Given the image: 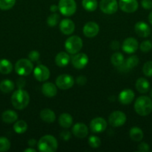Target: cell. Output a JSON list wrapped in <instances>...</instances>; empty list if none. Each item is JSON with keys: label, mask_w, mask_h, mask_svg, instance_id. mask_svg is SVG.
Listing matches in <instances>:
<instances>
[{"label": "cell", "mask_w": 152, "mask_h": 152, "mask_svg": "<svg viewBox=\"0 0 152 152\" xmlns=\"http://www.w3.org/2000/svg\"><path fill=\"white\" fill-rule=\"evenodd\" d=\"M141 4L143 8L145 10H151L152 9V0H142Z\"/></svg>", "instance_id": "60d3db41"}, {"label": "cell", "mask_w": 152, "mask_h": 152, "mask_svg": "<svg viewBox=\"0 0 152 152\" xmlns=\"http://www.w3.org/2000/svg\"><path fill=\"white\" fill-rule=\"evenodd\" d=\"M122 50L127 53H133L137 50L139 43L134 37H128L122 43Z\"/></svg>", "instance_id": "4fadbf2b"}, {"label": "cell", "mask_w": 152, "mask_h": 152, "mask_svg": "<svg viewBox=\"0 0 152 152\" xmlns=\"http://www.w3.org/2000/svg\"><path fill=\"white\" fill-rule=\"evenodd\" d=\"M13 70V65L9 60L5 59H0V73L2 74H8Z\"/></svg>", "instance_id": "83f0119b"}, {"label": "cell", "mask_w": 152, "mask_h": 152, "mask_svg": "<svg viewBox=\"0 0 152 152\" xmlns=\"http://www.w3.org/2000/svg\"><path fill=\"white\" fill-rule=\"evenodd\" d=\"M25 86V80L23 78L18 79L16 81V86L18 88H23Z\"/></svg>", "instance_id": "b9f144b4"}, {"label": "cell", "mask_w": 152, "mask_h": 152, "mask_svg": "<svg viewBox=\"0 0 152 152\" xmlns=\"http://www.w3.org/2000/svg\"><path fill=\"white\" fill-rule=\"evenodd\" d=\"M142 72L146 77H152V61H148L144 64L142 68Z\"/></svg>", "instance_id": "d590c367"}, {"label": "cell", "mask_w": 152, "mask_h": 152, "mask_svg": "<svg viewBox=\"0 0 152 152\" xmlns=\"http://www.w3.org/2000/svg\"><path fill=\"white\" fill-rule=\"evenodd\" d=\"M139 59L137 56H131L127 59L125 62V67L127 69H132L139 64Z\"/></svg>", "instance_id": "1f68e13d"}, {"label": "cell", "mask_w": 152, "mask_h": 152, "mask_svg": "<svg viewBox=\"0 0 152 152\" xmlns=\"http://www.w3.org/2000/svg\"><path fill=\"white\" fill-rule=\"evenodd\" d=\"M25 152H36V150L34 148H26V149L24 151Z\"/></svg>", "instance_id": "681fc988"}, {"label": "cell", "mask_w": 152, "mask_h": 152, "mask_svg": "<svg viewBox=\"0 0 152 152\" xmlns=\"http://www.w3.org/2000/svg\"><path fill=\"white\" fill-rule=\"evenodd\" d=\"M126 115L124 112L120 111H113L109 116V123L113 127H119L123 126L126 122Z\"/></svg>", "instance_id": "ba28073f"}, {"label": "cell", "mask_w": 152, "mask_h": 152, "mask_svg": "<svg viewBox=\"0 0 152 152\" xmlns=\"http://www.w3.org/2000/svg\"><path fill=\"white\" fill-rule=\"evenodd\" d=\"M72 134L78 138H84L88 135V128L81 123H76L72 128Z\"/></svg>", "instance_id": "d6986e66"}, {"label": "cell", "mask_w": 152, "mask_h": 152, "mask_svg": "<svg viewBox=\"0 0 152 152\" xmlns=\"http://www.w3.org/2000/svg\"><path fill=\"white\" fill-rule=\"evenodd\" d=\"M58 123L64 129H69L72 125L73 119L69 114L63 113L60 115Z\"/></svg>", "instance_id": "d4e9b609"}, {"label": "cell", "mask_w": 152, "mask_h": 152, "mask_svg": "<svg viewBox=\"0 0 152 152\" xmlns=\"http://www.w3.org/2000/svg\"><path fill=\"white\" fill-rule=\"evenodd\" d=\"M148 22H150L151 25H152V10L150 12V13H149L148 15Z\"/></svg>", "instance_id": "c3c4849f"}, {"label": "cell", "mask_w": 152, "mask_h": 152, "mask_svg": "<svg viewBox=\"0 0 152 152\" xmlns=\"http://www.w3.org/2000/svg\"><path fill=\"white\" fill-rule=\"evenodd\" d=\"M76 82H77V84L80 85V86H83V85L86 84V78L85 77H83V76H80V77H78L77 78Z\"/></svg>", "instance_id": "7bdbcfd3"}, {"label": "cell", "mask_w": 152, "mask_h": 152, "mask_svg": "<svg viewBox=\"0 0 152 152\" xmlns=\"http://www.w3.org/2000/svg\"><path fill=\"white\" fill-rule=\"evenodd\" d=\"M37 148L42 152H55L58 148V141L52 135H45L37 142Z\"/></svg>", "instance_id": "3957f363"}, {"label": "cell", "mask_w": 152, "mask_h": 152, "mask_svg": "<svg viewBox=\"0 0 152 152\" xmlns=\"http://www.w3.org/2000/svg\"><path fill=\"white\" fill-rule=\"evenodd\" d=\"M134 110L142 117L148 115L152 111V99L147 96H139L136 99Z\"/></svg>", "instance_id": "7a4b0ae2"}, {"label": "cell", "mask_w": 152, "mask_h": 152, "mask_svg": "<svg viewBox=\"0 0 152 152\" xmlns=\"http://www.w3.org/2000/svg\"><path fill=\"white\" fill-rule=\"evenodd\" d=\"M136 88L139 92L140 94H146L148 92L149 89H150V83L146 79L139 78L136 82Z\"/></svg>", "instance_id": "7402d4cb"}, {"label": "cell", "mask_w": 152, "mask_h": 152, "mask_svg": "<svg viewBox=\"0 0 152 152\" xmlns=\"http://www.w3.org/2000/svg\"><path fill=\"white\" fill-rule=\"evenodd\" d=\"M55 83L58 88L67 90L74 86L75 80L73 77L69 74H61L57 77Z\"/></svg>", "instance_id": "52a82bcc"}, {"label": "cell", "mask_w": 152, "mask_h": 152, "mask_svg": "<svg viewBox=\"0 0 152 152\" xmlns=\"http://www.w3.org/2000/svg\"><path fill=\"white\" fill-rule=\"evenodd\" d=\"M18 119V114L16 112L12 110H7L4 111L1 114V120L4 123L10 124V123H15Z\"/></svg>", "instance_id": "603a6c76"}, {"label": "cell", "mask_w": 152, "mask_h": 152, "mask_svg": "<svg viewBox=\"0 0 152 152\" xmlns=\"http://www.w3.org/2000/svg\"><path fill=\"white\" fill-rule=\"evenodd\" d=\"M15 85L10 80H4L0 83V91L4 94H8L14 89Z\"/></svg>", "instance_id": "4316f807"}, {"label": "cell", "mask_w": 152, "mask_h": 152, "mask_svg": "<svg viewBox=\"0 0 152 152\" xmlns=\"http://www.w3.org/2000/svg\"><path fill=\"white\" fill-rule=\"evenodd\" d=\"M40 117L43 120V121L47 123H54L55 121V119H56L55 112L49 108H45V109L42 110L40 111Z\"/></svg>", "instance_id": "44dd1931"}, {"label": "cell", "mask_w": 152, "mask_h": 152, "mask_svg": "<svg viewBox=\"0 0 152 152\" xmlns=\"http://www.w3.org/2000/svg\"><path fill=\"white\" fill-rule=\"evenodd\" d=\"M89 62L87 55L83 53H79L72 56V63L73 66L77 69H82L87 65Z\"/></svg>", "instance_id": "5bb4252c"}, {"label": "cell", "mask_w": 152, "mask_h": 152, "mask_svg": "<svg viewBox=\"0 0 152 152\" xmlns=\"http://www.w3.org/2000/svg\"><path fill=\"white\" fill-rule=\"evenodd\" d=\"M42 93L47 97H53L58 93L57 86L52 83H46L42 86Z\"/></svg>", "instance_id": "ffe728a7"}, {"label": "cell", "mask_w": 152, "mask_h": 152, "mask_svg": "<svg viewBox=\"0 0 152 152\" xmlns=\"http://www.w3.org/2000/svg\"><path fill=\"white\" fill-rule=\"evenodd\" d=\"M16 0H0V9L2 10H10L14 6Z\"/></svg>", "instance_id": "d6a6232c"}, {"label": "cell", "mask_w": 152, "mask_h": 152, "mask_svg": "<svg viewBox=\"0 0 152 152\" xmlns=\"http://www.w3.org/2000/svg\"><path fill=\"white\" fill-rule=\"evenodd\" d=\"M99 32V26L94 22H89L85 24L83 28V33L85 37L92 38L98 35Z\"/></svg>", "instance_id": "9a60e30c"}, {"label": "cell", "mask_w": 152, "mask_h": 152, "mask_svg": "<svg viewBox=\"0 0 152 152\" xmlns=\"http://www.w3.org/2000/svg\"><path fill=\"white\" fill-rule=\"evenodd\" d=\"M58 7L61 14L66 16H70L75 13L77 4L75 0H60Z\"/></svg>", "instance_id": "8992f818"}, {"label": "cell", "mask_w": 152, "mask_h": 152, "mask_svg": "<svg viewBox=\"0 0 152 152\" xmlns=\"http://www.w3.org/2000/svg\"><path fill=\"white\" fill-rule=\"evenodd\" d=\"M134 30L135 32L139 37H142V38H146V37H149L151 32V28L149 25L145 22L140 21L136 23L135 26H134Z\"/></svg>", "instance_id": "2e32d148"}, {"label": "cell", "mask_w": 152, "mask_h": 152, "mask_svg": "<svg viewBox=\"0 0 152 152\" xmlns=\"http://www.w3.org/2000/svg\"><path fill=\"white\" fill-rule=\"evenodd\" d=\"M28 129V124L24 120H19L13 125V130L17 134H23Z\"/></svg>", "instance_id": "4dcf8cb0"}, {"label": "cell", "mask_w": 152, "mask_h": 152, "mask_svg": "<svg viewBox=\"0 0 152 152\" xmlns=\"http://www.w3.org/2000/svg\"><path fill=\"white\" fill-rule=\"evenodd\" d=\"M107 123L102 117H96L90 122L91 131L94 133H101L105 131Z\"/></svg>", "instance_id": "7c38bea8"}, {"label": "cell", "mask_w": 152, "mask_h": 152, "mask_svg": "<svg viewBox=\"0 0 152 152\" xmlns=\"http://www.w3.org/2000/svg\"><path fill=\"white\" fill-rule=\"evenodd\" d=\"M88 143H89V146L92 148H98L101 145V140L97 136H90L88 140Z\"/></svg>", "instance_id": "8d00e7d4"}, {"label": "cell", "mask_w": 152, "mask_h": 152, "mask_svg": "<svg viewBox=\"0 0 152 152\" xmlns=\"http://www.w3.org/2000/svg\"><path fill=\"white\" fill-rule=\"evenodd\" d=\"M34 65L32 62L28 59H21L15 64V71L21 77L28 76L32 72Z\"/></svg>", "instance_id": "277c9868"}, {"label": "cell", "mask_w": 152, "mask_h": 152, "mask_svg": "<svg viewBox=\"0 0 152 152\" xmlns=\"http://www.w3.org/2000/svg\"><path fill=\"white\" fill-rule=\"evenodd\" d=\"M40 58V53L37 50H31L29 53H28V59L31 61V62H36Z\"/></svg>", "instance_id": "f35d334b"}, {"label": "cell", "mask_w": 152, "mask_h": 152, "mask_svg": "<svg viewBox=\"0 0 152 152\" xmlns=\"http://www.w3.org/2000/svg\"><path fill=\"white\" fill-rule=\"evenodd\" d=\"M61 138H62L63 140H64L65 141H68L69 139L71 137V134H70V133L69 132L65 131V132H63L62 133H61Z\"/></svg>", "instance_id": "ee69618b"}, {"label": "cell", "mask_w": 152, "mask_h": 152, "mask_svg": "<svg viewBox=\"0 0 152 152\" xmlns=\"http://www.w3.org/2000/svg\"><path fill=\"white\" fill-rule=\"evenodd\" d=\"M60 20V16L58 13H52L48 17L47 24L50 27H55L58 25Z\"/></svg>", "instance_id": "e575fe53"}, {"label": "cell", "mask_w": 152, "mask_h": 152, "mask_svg": "<svg viewBox=\"0 0 152 152\" xmlns=\"http://www.w3.org/2000/svg\"><path fill=\"white\" fill-rule=\"evenodd\" d=\"M70 61V56L66 52H60L55 57V63L59 67H65Z\"/></svg>", "instance_id": "cb8c5ba5"}, {"label": "cell", "mask_w": 152, "mask_h": 152, "mask_svg": "<svg viewBox=\"0 0 152 152\" xmlns=\"http://www.w3.org/2000/svg\"><path fill=\"white\" fill-rule=\"evenodd\" d=\"M82 6L87 11H95L98 7V1L97 0H82Z\"/></svg>", "instance_id": "f546056e"}, {"label": "cell", "mask_w": 152, "mask_h": 152, "mask_svg": "<svg viewBox=\"0 0 152 152\" xmlns=\"http://www.w3.org/2000/svg\"><path fill=\"white\" fill-rule=\"evenodd\" d=\"M130 137L133 141L135 142H139L143 139V132L140 128L133 127L130 130Z\"/></svg>", "instance_id": "484cf974"}, {"label": "cell", "mask_w": 152, "mask_h": 152, "mask_svg": "<svg viewBox=\"0 0 152 152\" xmlns=\"http://www.w3.org/2000/svg\"><path fill=\"white\" fill-rule=\"evenodd\" d=\"M138 151L140 152H148L150 151V146L146 142H141L138 145Z\"/></svg>", "instance_id": "ab89813d"}, {"label": "cell", "mask_w": 152, "mask_h": 152, "mask_svg": "<svg viewBox=\"0 0 152 152\" xmlns=\"http://www.w3.org/2000/svg\"><path fill=\"white\" fill-rule=\"evenodd\" d=\"M28 144L31 147H34V145H35L36 144H37V142H36V140H34V139L29 140H28Z\"/></svg>", "instance_id": "7dc6e473"}, {"label": "cell", "mask_w": 152, "mask_h": 152, "mask_svg": "<svg viewBox=\"0 0 152 152\" xmlns=\"http://www.w3.org/2000/svg\"><path fill=\"white\" fill-rule=\"evenodd\" d=\"M10 148V142L7 137H0V152H5L8 151Z\"/></svg>", "instance_id": "836d02e7"}, {"label": "cell", "mask_w": 152, "mask_h": 152, "mask_svg": "<svg viewBox=\"0 0 152 152\" xmlns=\"http://www.w3.org/2000/svg\"><path fill=\"white\" fill-rule=\"evenodd\" d=\"M150 96H151V97L152 98V89H151V92H150Z\"/></svg>", "instance_id": "f907efd6"}, {"label": "cell", "mask_w": 152, "mask_h": 152, "mask_svg": "<svg viewBox=\"0 0 152 152\" xmlns=\"http://www.w3.org/2000/svg\"><path fill=\"white\" fill-rule=\"evenodd\" d=\"M30 102V96L26 91L18 88L11 96V103L16 109L22 110L26 108Z\"/></svg>", "instance_id": "6da1fadb"}, {"label": "cell", "mask_w": 152, "mask_h": 152, "mask_svg": "<svg viewBox=\"0 0 152 152\" xmlns=\"http://www.w3.org/2000/svg\"><path fill=\"white\" fill-rule=\"evenodd\" d=\"M83 47V41L77 36H72L65 42V48L68 53L75 54L81 50Z\"/></svg>", "instance_id": "5b68a950"}, {"label": "cell", "mask_w": 152, "mask_h": 152, "mask_svg": "<svg viewBox=\"0 0 152 152\" xmlns=\"http://www.w3.org/2000/svg\"><path fill=\"white\" fill-rule=\"evenodd\" d=\"M134 96H135L134 92L131 89H125L119 94V100L123 105H128L132 102Z\"/></svg>", "instance_id": "ac0fdd59"}, {"label": "cell", "mask_w": 152, "mask_h": 152, "mask_svg": "<svg viewBox=\"0 0 152 152\" xmlns=\"http://www.w3.org/2000/svg\"><path fill=\"white\" fill-rule=\"evenodd\" d=\"M119 7L125 13H134L138 9L137 0H119Z\"/></svg>", "instance_id": "8fae6325"}, {"label": "cell", "mask_w": 152, "mask_h": 152, "mask_svg": "<svg viewBox=\"0 0 152 152\" xmlns=\"http://www.w3.org/2000/svg\"><path fill=\"white\" fill-rule=\"evenodd\" d=\"M139 48L143 53H148L152 49V42L150 40H145L140 44Z\"/></svg>", "instance_id": "74e56055"}, {"label": "cell", "mask_w": 152, "mask_h": 152, "mask_svg": "<svg viewBox=\"0 0 152 152\" xmlns=\"http://www.w3.org/2000/svg\"><path fill=\"white\" fill-rule=\"evenodd\" d=\"M58 10H59V7H58V6L56 5V4H52V5L50 6V10L52 13H55V12Z\"/></svg>", "instance_id": "bcb514c9"}, {"label": "cell", "mask_w": 152, "mask_h": 152, "mask_svg": "<svg viewBox=\"0 0 152 152\" xmlns=\"http://www.w3.org/2000/svg\"><path fill=\"white\" fill-rule=\"evenodd\" d=\"M100 9L106 14H113L118 10V3L116 0H101Z\"/></svg>", "instance_id": "9c48e42d"}, {"label": "cell", "mask_w": 152, "mask_h": 152, "mask_svg": "<svg viewBox=\"0 0 152 152\" xmlns=\"http://www.w3.org/2000/svg\"><path fill=\"white\" fill-rule=\"evenodd\" d=\"M34 76L39 82H44L49 80L50 71L49 68L43 65H38L34 70Z\"/></svg>", "instance_id": "30bf717a"}, {"label": "cell", "mask_w": 152, "mask_h": 152, "mask_svg": "<svg viewBox=\"0 0 152 152\" xmlns=\"http://www.w3.org/2000/svg\"><path fill=\"white\" fill-rule=\"evenodd\" d=\"M59 26L61 31L65 35H70L72 34L75 31V25L73 21L69 19H63L60 22Z\"/></svg>", "instance_id": "e0dca14e"}, {"label": "cell", "mask_w": 152, "mask_h": 152, "mask_svg": "<svg viewBox=\"0 0 152 152\" xmlns=\"http://www.w3.org/2000/svg\"><path fill=\"white\" fill-rule=\"evenodd\" d=\"M111 48L113 50H117L119 48V42L117 41H113L111 43Z\"/></svg>", "instance_id": "f6af8a7d"}, {"label": "cell", "mask_w": 152, "mask_h": 152, "mask_svg": "<svg viewBox=\"0 0 152 152\" xmlns=\"http://www.w3.org/2000/svg\"><path fill=\"white\" fill-rule=\"evenodd\" d=\"M110 61H111V63L113 65L119 67L123 65L124 62H125V59H124V56L122 55V53L116 52L111 56Z\"/></svg>", "instance_id": "f1b7e54d"}]
</instances>
